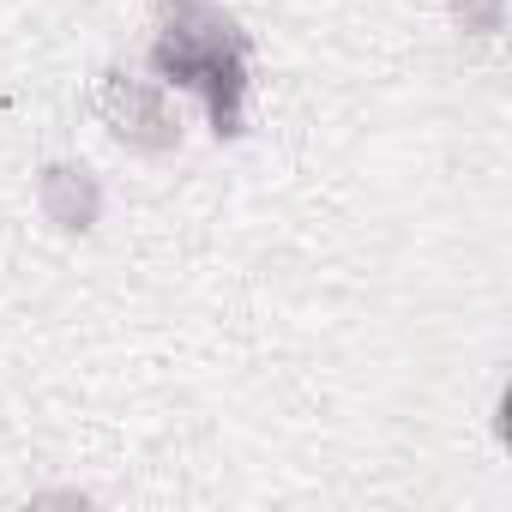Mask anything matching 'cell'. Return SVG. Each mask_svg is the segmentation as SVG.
I'll return each mask as SVG.
<instances>
[{
	"instance_id": "cell-1",
	"label": "cell",
	"mask_w": 512,
	"mask_h": 512,
	"mask_svg": "<svg viewBox=\"0 0 512 512\" xmlns=\"http://www.w3.org/2000/svg\"><path fill=\"white\" fill-rule=\"evenodd\" d=\"M97 115L139 157H169L181 145V115L169 109L163 85L157 79H133L127 67H103V79H97Z\"/></svg>"
},
{
	"instance_id": "cell-2",
	"label": "cell",
	"mask_w": 512,
	"mask_h": 512,
	"mask_svg": "<svg viewBox=\"0 0 512 512\" xmlns=\"http://www.w3.org/2000/svg\"><path fill=\"white\" fill-rule=\"evenodd\" d=\"M37 211L61 235H91L103 223V181H97V169H85L73 157L43 163L37 169Z\"/></svg>"
},
{
	"instance_id": "cell-3",
	"label": "cell",
	"mask_w": 512,
	"mask_h": 512,
	"mask_svg": "<svg viewBox=\"0 0 512 512\" xmlns=\"http://www.w3.org/2000/svg\"><path fill=\"white\" fill-rule=\"evenodd\" d=\"M446 19L464 31V37H500L506 31V0H446Z\"/></svg>"
},
{
	"instance_id": "cell-4",
	"label": "cell",
	"mask_w": 512,
	"mask_h": 512,
	"mask_svg": "<svg viewBox=\"0 0 512 512\" xmlns=\"http://www.w3.org/2000/svg\"><path fill=\"white\" fill-rule=\"evenodd\" d=\"M31 506H91V494L85 488H43V494H31Z\"/></svg>"
},
{
	"instance_id": "cell-5",
	"label": "cell",
	"mask_w": 512,
	"mask_h": 512,
	"mask_svg": "<svg viewBox=\"0 0 512 512\" xmlns=\"http://www.w3.org/2000/svg\"><path fill=\"white\" fill-rule=\"evenodd\" d=\"M506 404H512V398L494 392V440H500V446H506Z\"/></svg>"
}]
</instances>
